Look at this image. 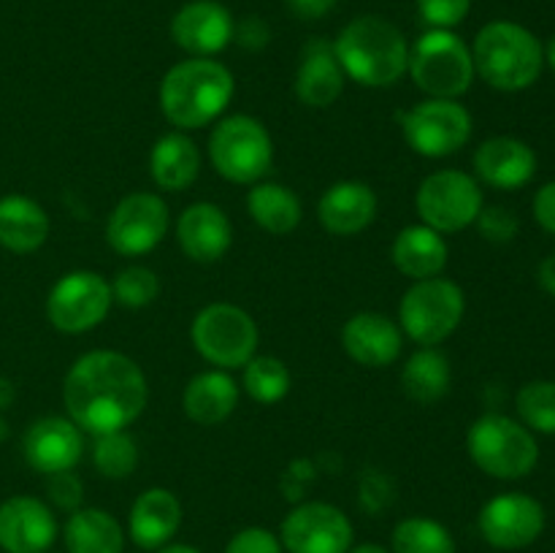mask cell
I'll return each mask as SVG.
<instances>
[{"label": "cell", "mask_w": 555, "mask_h": 553, "mask_svg": "<svg viewBox=\"0 0 555 553\" xmlns=\"http://www.w3.org/2000/svg\"><path fill=\"white\" fill-rule=\"evenodd\" d=\"M146 374L130 356L117 350H90L74 361L63 383V404L81 432H125L146 410Z\"/></svg>", "instance_id": "cell-1"}, {"label": "cell", "mask_w": 555, "mask_h": 553, "mask_svg": "<svg viewBox=\"0 0 555 553\" xmlns=\"http://www.w3.org/2000/svg\"><path fill=\"white\" fill-rule=\"evenodd\" d=\"M233 92L236 79L220 60L190 57L168 68L157 101L168 123L179 130H195L215 123L228 108Z\"/></svg>", "instance_id": "cell-2"}, {"label": "cell", "mask_w": 555, "mask_h": 553, "mask_svg": "<svg viewBox=\"0 0 555 553\" xmlns=\"http://www.w3.org/2000/svg\"><path fill=\"white\" fill-rule=\"evenodd\" d=\"M347 79L361 87H393L410 65V47L399 27L377 14L347 22L334 41Z\"/></svg>", "instance_id": "cell-3"}, {"label": "cell", "mask_w": 555, "mask_h": 553, "mask_svg": "<svg viewBox=\"0 0 555 553\" xmlns=\"http://www.w3.org/2000/svg\"><path fill=\"white\" fill-rule=\"evenodd\" d=\"M475 74L502 92L529 90L545 68V47L529 27L509 20L488 22L472 47Z\"/></svg>", "instance_id": "cell-4"}, {"label": "cell", "mask_w": 555, "mask_h": 553, "mask_svg": "<svg viewBox=\"0 0 555 553\" xmlns=\"http://www.w3.org/2000/svg\"><path fill=\"white\" fill-rule=\"evenodd\" d=\"M466 450L472 461L496 480H520L540 464L534 432L502 412H486L472 423Z\"/></svg>", "instance_id": "cell-5"}, {"label": "cell", "mask_w": 555, "mask_h": 553, "mask_svg": "<svg viewBox=\"0 0 555 553\" xmlns=\"http://www.w3.org/2000/svg\"><path fill=\"white\" fill-rule=\"evenodd\" d=\"M209 160L233 184H258L274 163V141L266 125L249 114H231L209 133Z\"/></svg>", "instance_id": "cell-6"}, {"label": "cell", "mask_w": 555, "mask_h": 553, "mask_svg": "<svg viewBox=\"0 0 555 553\" xmlns=\"http://www.w3.org/2000/svg\"><path fill=\"white\" fill-rule=\"evenodd\" d=\"M410 70L412 81L428 98H450L459 101L464 92H469L475 81V60L472 49L453 30H426L410 49Z\"/></svg>", "instance_id": "cell-7"}, {"label": "cell", "mask_w": 555, "mask_h": 553, "mask_svg": "<svg viewBox=\"0 0 555 553\" xmlns=\"http://www.w3.org/2000/svg\"><path fill=\"white\" fill-rule=\"evenodd\" d=\"M190 339L198 356L217 369H244L258 356L260 331L247 309L215 301L195 314Z\"/></svg>", "instance_id": "cell-8"}, {"label": "cell", "mask_w": 555, "mask_h": 553, "mask_svg": "<svg viewBox=\"0 0 555 553\" xmlns=\"http://www.w3.org/2000/svg\"><path fill=\"white\" fill-rule=\"evenodd\" d=\"M466 312V296L459 282L431 276L417 280L401 296L399 325L415 345L437 347L455 334Z\"/></svg>", "instance_id": "cell-9"}, {"label": "cell", "mask_w": 555, "mask_h": 553, "mask_svg": "<svg viewBox=\"0 0 555 553\" xmlns=\"http://www.w3.org/2000/svg\"><path fill=\"white\" fill-rule=\"evenodd\" d=\"M480 182L459 168H442L428 173L415 195V209L423 226L437 233H459L469 228L482 211Z\"/></svg>", "instance_id": "cell-10"}, {"label": "cell", "mask_w": 555, "mask_h": 553, "mask_svg": "<svg viewBox=\"0 0 555 553\" xmlns=\"http://www.w3.org/2000/svg\"><path fill=\"white\" fill-rule=\"evenodd\" d=\"M472 128H475V119L469 108L450 98H426L401 117V133L406 144L417 155L431 157V160L464 150L472 139Z\"/></svg>", "instance_id": "cell-11"}, {"label": "cell", "mask_w": 555, "mask_h": 553, "mask_svg": "<svg viewBox=\"0 0 555 553\" xmlns=\"http://www.w3.org/2000/svg\"><path fill=\"white\" fill-rule=\"evenodd\" d=\"M112 282L98 271L76 269L60 276L47 296V318L60 334H87L106 320L112 309Z\"/></svg>", "instance_id": "cell-12"}, {"label": "cell", "mask_w": 555, "mask_h": 553, "mask_svg": "<svg viewBox=\"0 0 555 553\" xmlns=\"http://www.w3.org/2000/svg\"><path fill=\"white\" fill-rule=\"evenodd\" d=\"M171 215L157 193H130L114 206L106 222L108 247L125 258L152 253L166 239Z\"/></svg>", "instance_id": "cell-13"}, {"label": "cell", "mask_w": 555, "mask_h": 553, "mask_svg": "<svg viewBox=\"0 0 555 553\" xmlns=\"http://www.w3.org/2000/svg\"><path fill=\"white\" fill-rule=\"evenodd\" d=\"M352 540L350 518L331 502L296 504L280 526L285 553H347Z\"/></svg>", "instance_id": "cell-14"}, {"label": "cell", "mask_w": 555, "mask_h": 553, "mask_svg": "<svg viewBox=\"0 0 555 553\" xmlns=\"http://www.w3.org/2000/svg\"><path fill=\"white\" fill-rule=\"evenodd\" d=\"M480 535L499 551H520L545 531V507L524 491H507L488 499L480 510Z\"/></svg>", "instance_id": "cell-15"}, {"label": "cell", "mask_w": 555, "mask_h": 553, "mask_svg": "<svg viewBox=\"0 0 555 553\" xmlns=\"http://www.w3.org/2000/svg\"><path fill=\"white\" fill-rule=\"evenodd\" d=\"M233 16L217 0H190L173 14L171 38L190 57H215L233 41Z\"/></svg>", "instance_id": "cell-16"}, {"label": "cell", "mask_w": 555, "mask_h": 553, "mask_svg": "<svg viewBox=\"0 0 555 553\" xmlns=\"http://www.w3.org/2000/svg\"><path fill=\"white\" fill-rule=\"evenodd\" d=\"M22 453H25L27 464L41 475L76 470L81 453H85L81 428L70 417H38L27 426L25 437H22Z\"/></svg>", "instance_id": "cell-17"}, {"label": "cell", "mask_w": 555, "mask_h": 553, "mask_svg": "<svg viewBox=\"0 0 555 553\" xmlns=\"http://www.w3.org/2000/svg\"><path fill=\"white\" fill-rule=\"evenodd\" d=\"M57 540L54 510L38 497H9L0 504V548L5 553H47Z\"/></svg>", "instance_id": "cell-18"}, {"label": "cell", "mask_w": 555, "mask_h": 553, "mask_svg": "<svg viewBox=\"0 0 555 553\" xmlns=\"http://www.w3.org/2000/svg\"><path fill=\"white\" fill-rule=\"evenodd\" d=\"M341 347L361 366L383 369L399 361L404 331L383 312H358L341 329Z\"/></svg>", "instance_id": "cell-19"}, {"label": "cell", "mask_w": 555, "mask_h": 553, "mask_svg": "<svg viewBox=\"0 0 555 553\" xmlns=\"http://www.w3.org/2000/svg\"><path fill=\"white\" fill-rule=\"evenodd\" d=\"M345 68L334 52V41L328 38H309L301 49V60L296 68L298 101L309 108H328L345 92Z\"/></svg>", "instance_id": "cell-20"}, {"label": "cell", "mask_w": 555, "mask_h": 553, "mask_svg": "<svg viewBox=\"0 0 555 553\" xmlns=\"http://www.w3.org/2000/svg\"><path fill=\"white\" fill-rule=\"evenodd\" d=\"M177 242L195 263H217L233 244V226L211 201L190 204L177 220Z\"/></svg>", "instance_id": "cell-21"}, {"label": "cell", "mask_w": 555, "mask_h": 553, "mask_svg": "<svg viewBox=\"0 0 555 553\" xmlns=\"http://www.w3.org/2000/svg\"><path fill=\"white\" fill-rule=\"evenodd\" d=\"M475 173L488 188L520 190L534 179L537 155L515 136H493L477 146Z\"/></svg>", "instance_id": "cell-22"}, {"label": "cell", "mask_w": 555, "mask_h": 553, "mask_svg": "<svg viewBox=\"0 0 555 553\" xmlns=\"http://www.w3.org/2000/svg\"><path fill=\"white\" fill-rule=\"evenodd\" d=\"M377 193L366 182H334L318 201V220L331 236H358L377 217Z\"/></svg>", "instance_id": "cell-23"}, {"label": "cell", "mask_w": 555, "mask_h": 553, "mask_svg": "<svg viewBox=\"0 0 555 553\" xmlns=\"http://www.w3.org/2000/svg\"><path fill=\"white\" fill-rule=\"evenodd\" d=\"M182 526V502L168 488H146L135 497L128 515V535L141 551H160Z\"/></svg>", "instance_id": "cell-24"}, {"label": "cell", "mask_w": 555, "mask_h": 553, "mask_svg": "<svg viewBox=\"0 0 555 553\" xmlns=\"http://www.w3.org/2000/svg\"><path fill=\"white\" fill-rule=\"evenodd\" d=\"M396 269L401 271L410 280H431V276H442V271L448 269L450 249L444 242L442 233H437L428 226H406L396 233L393 247Z\"/></svg>", "instance_id": "cell-25"}, {"label": "cell", "mask_w": 555, "mask_h": 553, "mask_svg": "<svg viewBox=\"0 0 555 553\" xmlns=\"http://www.w3.org/2000/svg\"><path fill=\"white\" fill-rule=\"evenodd\" d=\"M238 404V385L225 369L201 372L184 385L182 410L198 426H217L228 421Z\"/></svg>", "instance_id": "cell-26"}, {"label": "cell", "mask_w": 555, "mask_h": 553, "mask_svg": "<svg viewBox=\"0 0 555 553\" xmlns=\"http://www.w3.org/2000/svg\"><path fill=\"white\" fill-rule=\"evenodd\" d=\"M49 239V215L38 201L11 193L0 198V247L30 255Z\"/></svg>", "instance_id": "cell-27"}, {"label": "cell", "mask_w": 555, "mask_h": 553, "mask_svg": "<svg viewBox=\"0 0 555 553\" xmlns=\"http://www.w3.org/2000/svg\"><path fill=\"white\" fill-rule=\"evenodd\" d=\"M152 182L168 193H182L198 179L201 152L190 136L182 130L160 136L150 152Z\"/></svg>", "instance_id": "cell-28"}, {"label": "cell", "mask_w": 555, "mask_h": 553, "mask_svg": "<svg viewBox=\"0 0 555 553\" xmlns=\"http://www.w3.org/2000/svg\"><path fill=\"white\" fill-rule=\"evenodd\" d=\"M68 553H122L125 529L108 510L79 507L63 526Z\"/></svg>", "instance_id": "cell-29"}, {"label": "cell", "mask_w": 555, "mask_h": 553, "mask_svg": "<svg viewBox=\"0 0 555 553\" xmlns=\"http://www.w3.org/2000/svg\"><path fill=\"white\" fill-rule=\"evenodd\" d=\"M247 211L266 233L287 236L304 220L301 198L287 184L258 182L247 193Z\"/></svg>", "instance_id": "cell-30"}, {"label": "cell", "mask_w": 555, "mask_h": 553, "mask_svg": "<svg viewBox=\"0 0 555 553\" xmlns=\"http://www.w3.org/2000/svg\"><path fill=\"white\" fill-rule=\"evenodd\" d=\"M450 380H453V369H450L448 356L437 347H421L406 358L404 369H401V388L417 404H434V401L444 399L450 390Z\"/></svg>", "instance_id": "cell-31"}, {"label": "cell", "mask_w": 555, "mask_h": 553, "mask_svg": "<svg viewBox=\"0 0 555 553\" xmlns=\"http://www.w3.org/2000/svg\"><path fill=\"white\" fill-rule=\"evenodd\" d=\"M390 553H455V540L450 529L426 515H412L396 524L390 537Z\"/></svg>", "instance_id": "cell-32"}, {"label": "cell", "mask_w": 555, "mask_h": 553, "mask_svg": "<svg viewBox=\"0 0 555 553\" xmlns=\"http://www.w3.org/2000/svg\"><path fill=\"white\" fill-rule=\"evenodd\" d=\"M291 369L285 366L282 358L274 356H255L253 361L244 366L242 388L249 399H255L258 404H276V401L285 399L291 394Z\"/></svg>", "instance_id": "cell-33"}, {"label": "cell", "mask_w": 555, "mask_h": 553, "mask_svg": "<svg viewBox=\"0 0 555 553\" xmlns=\"http://www.w3.org/2000/svg\"><path fill=\"white\" fill-rule=\"evenodd\" d=\"M92 466L106 480H125L139 466V445L128 432H112L95 437Z\"/></svg>", "instance_id": "cell-34"}, {"label": "cell", "mask_w": 555, "mask_h": 553, "mask_svg": "<svg viewBox=\"0 0 555 553\" xmlns=\"http://www.w3.org/2000/svg\"><path fill=\"white\" fill-rule=\"evenodd\" d=\"M515 410L529 432L555 437V383L553 380H531L515 396Z\"/></svg>", "instance_id": "cell-35"}, {"label": "cell", "mask_w": 555, "mask_h": 553, "mask_svg": "<svg viewBox=\"0 0 555 553\" xmlns=\"http://www.w3.org/2000/svg\"><path fill=\"white\" fill-rule=\"evenodd\" d=\"M157 293H160V280L146 266H125V269L117 271L112 282L114 304L128 309L150 307L157 298Z\"/></svg>", "instance_id": "cell-36"}, {"label": "cell", "mask_w": 555, "mask_h": 553, "mask_svg": "<svg viewBox=\"0 0 555 553\" xmlns=\"http://www.w3.org/2000/svg\"><path fill=\"white\" fill-rule=\"evenodd\" d=\"M417 11L434 30H453L469 16L472 0H417Z\"/></svg>", "instance_id": "cell-37"}, {"label": "cell", "mask_w": 555, "mask_h": 553, "mask_svg": "<svg viewBox=\"0 0 555 553\" xmlns=\"http://www.w3.org/2000/svg\"><path fill=\"white\" fill-rule=\"evenodd\" d=\"M477 228H480L482 239L493 244H504L513 242L518 236L520 220L513 209L507 206H482V211L477 215Z\"/></svg>", "instance_id": "cell-38"}, {"label": "cell", "mask_w": 555, "mask_h": 553, "mask_svg": "<svg viewBox=\"0 0 555 553\" xmlns=\"http://www.w3.org/2000/svg\"><path fill=\"white\" fill-rule=\"evenodd\" d=\"M47 493L49 499H52L54 507L60 510H68V513H74V510L81 507V499H85V483L79 480V475H76L74 470L68 472H54V475H47Z\"/></svg>", "instance_id": "cell-39"}, {"label": "cell", "mask_w": 555, "mask_h": 553, "mask_svg": "<svg viewBox=\"0 0 555 553\" xmlns=\"http://www.w3.org/2000/svg\"><path fill=\"white\" fill-rule=\"evenodd\" d=\"M225 553H285V548L271 529L247 526L228 540Z\"/></svg>", "instance_id": "cell-40"}, {"label": "cell", "mask_w": 555, "mask_h": 553, "mask_svg": "<svg viewBox=\"0 0 555 553\" xmlns=\"http://www.w3.org/2000/svg\"><path fill=\"white\" fill-rule=\"evenodd\" d=\"M269 38L271 30L260 16H244L242 22L233 25V41L242 49H247V52H260L269 43Z\"/></svg>", "instance_id": "cell-41"}, {"label": "cell", "mask_w": 555, "mask_h": 553, "mask_svg": "<svg viewBox=\"0 0 555 553\" xmlns=\"http://www.w3.org/2000/svg\"><path fill=\"white\" fill-rule=\"evenodd\" d=\"M531 209H534V220L540 222L542 231L555 236V182L542 184V188L537 190Z\"/></svg>", "instance_id": "cell-42"}, {"label": "cell", "mask_w": 555, "mask_h": 553, "mask_svg": "<svg viewBox=\"0 0 555 553\" xmlns=\"http://www.w3.org/2000/svg\"><path fill=\"white\" fill-rule=\"evenodd\" d=\"M336 5V0H287V9L298 16V20H320V16L328 14Z\"/></svg>", "instance_id": "cell-43"}, {"label": "cell", "mask_w": 555, "mask_h": 553, "mask_svg": "<svg viewBox=\"0 0 555 553\" xmlns=\"http://www.w3.org/2000/svg\"><path fill=\"white\" fill-rule=\"evenodd\" d=\"M537 282H540V287L547 296L555 298V253L547 255L540 263V269H537Z\"/></svg>", "instance_id": "cell-44"}, {"label": "cell", "mask_w": 555, "mask_h": 553, "mask_svg": "<svg viewBox=\"0 0 555 553\" xmlns=\"http://www.w3.org/2000/svg\"><path fill=\"white\" fill-rule=\"evenodd\" d=\"M14 399H16L14 383H11L9 377H3V374H0V412L9 410V407L14 404Z\"/></svg>", "instance_id": "cell-45"}, {"label": "cell", "mask_w": 555, "mask_h": 553, "mask_svg": "<svg viewBox=\"0 0 555 553\" xmlns=\"http://www.w3.org/2000/svg\"><path fill=\"white\" fill-rule=\"evenodd\" d=\"M347 553H390V551L385 545H379V542H361V545H352Z\"/></svg>", "instance_id": "cell-46"}, {"label": "cell", "mask_w": 555, "mask_h": 553, "mask_svg": "<svg viewBox=\"0 0 555 553\" xmlns=\"http://www.w3.org/2000/svg\"><path fill=\"white\" fill-rule=\"evenodd\" d=\"M157 553H201V551L193 545H184V542H168V545L160 548Z\"/></svg>", "instance_id": "cell-47"}, {"label": "cell", "mask_w": 555, "mask_h": 553, "mask_svg": "<svg viewBox=\"0 0 555 553\" xmlns=\"http://www.w3.org/2000/svg\"><path fill=\"white\" fill-rule=\"evenodd\" d=\"M545 63L551 65L553 74H555V36L547 41V47H545Z\"/></svg>", "instance_id": "cell-48"}, {"label": "cell", "mask_w": 555, "mask_h": 553, "mask_svg": "<svg viewBox=\"0 0 555 553\" xmlns=\"http://www.w3.org/2000/svg\"><path fill=\"white\" fill-rule=\"evenodd\" d=\"M9 437V423H5V417H0V442Z\"/></svg>", "instance_id": "cell-49"}, {"label": "cell", "mask_w": 555, "mask_h": 553, "mask_svg": "<svg viewBox=\"0 0 555 553\" xmlns=\"http://www.w3.org/2000/svg\"><path fill=\"white\" fill-rule=\"evenodd\" d=\"M122 553H125V551H122Z\"/></svg>", "instance_id": "cell-50"}]
</instances>
